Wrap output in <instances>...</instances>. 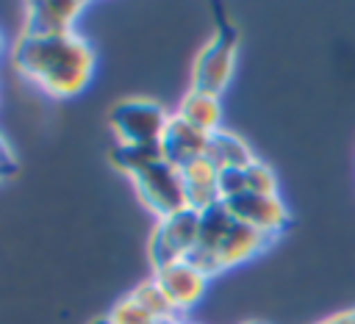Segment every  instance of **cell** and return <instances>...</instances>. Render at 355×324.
I'll return each instance as SVG.
<instances>
[{"mask_svg":"<svg viewBox=\"0 0 355 324\" xmlns=\"http://www.w3.org/2000/svg\"><path fill=\"white\" fill-rule=\"evenodd\" d=\"M14 69L50 97L80 94L94 72V53L78 33L67 36H28L19 33L14 44Z\"/></svg>","mask_w":355,"mask_h":324,"instance_id":"obj_1","label":"cell"},{"mask_svg":"<svg viewBox=\"0 0 355 324\" xmlns=\"http://www.w3.org/2000/svg\"><path fill=\"white\" fill-rule=\"evenodd\" d=\"M236 55H239L236 30L230 25H219V30L205 42V47L194 58L191 89L222 97V91L230 86V78L236 72Z\"/></svg>","mask_w":355,"mask_h":324,"instance_id":"obj_2","label":"cell"},{"mask_svg":"<svg viewBox=\"0 0 355 324\" xmlns=\"http://www.w3.org/2000/svg\"><path fill=\"white\" fill-rule=\"evenodd\" d=\"M169 116L172 114H166L155 100L130 97L111 108V130L116 144H153L161 141Z\"/></svg>","mask_w":355,"mask_h":324,"instance_id":"obj_3","label":"cell"},{"mask_svg":"<svg viewBox=\"0 0 355 324\" xmlns=\"http://www.w3.org/2000/svg\"><path fill=\"white\" fill-rule=\"evenodd\" d=\"M133 186H136L139 199L150 208V213L155 219H166V216H172L178 210L189 208L183 174H180L178 166H172L166 161H158L150 169L139 172L133 177Z\"/></svg>","mask_w":355,"mask_h":324,"instance_id":"obj_4","label":"cell"},{"mask_svg":"<svg viewBox=\"0 0 355 324\" xmlns=\"http://www.w3.org/2000/svg\"><path fill=\"white\" fill-rule=\"evenodd\" d=\"M197 233H200V213L191 208H183L166 219L155 222V230L150 235V260H153V271L178 260H186V255L191 252V246L197 244Z\"/></svg>","mask_w":355,"mask_h":324,"instance_id":"obj_5","label":"cell"},{"mask_svg":"<svg viewBox=\"0 0 355 324\" xmlns=\"http://www.w3.org/2000/svg\"><path fill=\"white\" fill-rule=\"evenodd\" d=\"M225 205L230 208V213H233L239 222L255 227L258 233H263V235H269V238H277V235L288 227V222H291L288 208H286V202H283L277 194H275V197H263V194H239V197L225 199Z\"/></svg>","mask_w":355,"mask_h":324,"instance_id":"obj_6","label":"cell"},{"mask_svg":"<svg viewBox=\"0 0 355 324\" xmlns=\"http://www.w3.org/2000/svg\"><path fill=\"white\" fill-rule=\"evenodd\" d=\"M153 280L161 285V291L169 296V302L175 305V310L180 316L186 310H191L205 296V288H208V277L200 274L186 260H178V263H169V266L155 269L153 271Z\"/></svg>","mask_w":355,"mask_h":324,"instance_id":"obj_7","label":"cell"},{"mask_svg":"<svg viewBox=\"0 0 355 324\" xmlns=\"http://www.w3.org/2000/svg\"><path fill=\"white\" fill-rule=\"evenodd\" d=\"M83 3H28L22 33L28 36H67L75 33V22L83 14Z\"/></svg>","mask_w":355,"mask_h":324,"instance_id":"obj_8","label":"cell"},{"mask_svg":"<svg viewBox=\"0 0 355 324\" xmlns=\"http://www.w3.org/2000/svg\"><path fill=\"white\" fill-rule=\"evenodd\" d=\"M205 147H208V133L191 127L189 122H183L178 114L169 116L166 122V130L161 136V152H164V161L183 169L189 166L191 161L202 158L205 155Z\"/></svg>","mask_w":355,"mask_h":324,"instance_id":"obj_9","label":"cell"},{"mask_svg":"<svg viewBox=\"0 0 355 324\" xmlns=\"http://www.w3.org/2000/svg\"><path fill=\"white\" fill-rule=\"evenodd\" d=\"M183 174V186H186V202L191 210L202 213L214 205L222 202V194H219V169L202 155L197 161H191L189 166L180 169Z\"/></svg>","mask_w":355,"mask_h":324,"instance_id":"obj_10","label":"cell"},{"mask_svg":"<svg viewBox=\"0 0 355 324\" xmlns=\"http://www.w3.org/2000/svg\"><path fill=\"white\" fill-rule=\"evenodd\" d=\"M272 241H275V238H269V235L258 233L255 227H250V224H244V222L236 219V224L230 227V233L225 235V241H222L219 249H216V258H219L222 271H227V269H233V266H239V263H247V260L258 258Z\"/></svg>","mask_w":355,"mask_h":324,"instance_id":"obj_11","label":"cell"},{"mask_svg":"<svg viewBox=\"0 0 355 324\" xmlns=\"http://www.w3.org/2000/svg\"><path fill=\"white\" fill-rule=\"evenodd\" d=\"M205 158L219 169H247L255 161V152L250 150V144L233 133V130H216L208 136V147H205Z\"/></svg>","mask_w":355,"mask_h":324,"instance_id":"obj_12","label":"cell"},{"mask_svg":"<svg viewBox=\"0 0 355 324\" xmlns=\"http://www.w3.org/2000/svg\"><path fill=\"white\" fill-rule=\"evenodd\" d=\"M175 114L183 122H189L191 127H197V130H202L208 136L216 133V130H222V102L214 94H202V91L189 89L180 97V105H178Z\"/></svg>","mask_w":355,"mask_h":324,"instance_id":"obj_13","label":"cell"},{"mask_svg":"<svg viewBox=\"0 0 355 324\" xmlns=\"http://www.w3.org/2000/svg\"><path fill=\"white\" fill-rule=\"evenodd\" d=\"M233 224H236V216L230 213V208H227L225 202H219V205L202 210V213H200V233H197V244H194V246L202 249V252L216 255L219 244L225 241V235L230 233Z\"/></svg>","mask_w":355,"mask_h":324,"instance_id":"obj_14","label":"cell"},{"mask_svg":"<svg viewBox=\"0 0 355 324\" xmlns=\"http://www.w3.org/2000/svg\"><path fill=\"white\" fill-rule=\"evenodd\" d=\"M111 161L116 169H122L125 174L136 177L139 172L150 169L153 163L164 161V152H161V141H153V144H116L114 152H111Z\"/></svg>","mask_w":355,"mask_h":324,"instance_id":"obj_15","label":"cell"},{"mask_svg":"<svg viewBox=\"0 0 355 324\" xmlns=\"http://www.w3.org/2000/svg\"><path fill=\"white\" fill-rule=\"evenodd\" d=\"M130 296L155 318V324H169V321H178L180 313L175 310V305L169 302V296L161 291V285L150 277V280H141L139 285H133Z\"/></svg>","mask_w":355,"mask_h":324,"instance_id":"obj_16","label":"cell"},{"mask_svg":"<svg viewBox=\"0 0 355 324\" xmlns=\"http://www.w3.org/2000/svg\"><path fill=\"white\" fill-rule=\"evenodd\" d=\"M244 194L275 197V194H277V174H275V169L255 158V161L244 169Z\"/></svg>","mask_w":355,"mask_h":324,"instance_id":"obj_17","label":"cell"},{"mask_svg":"<svg viewBox=\"0 0 355 324\" xmlns=\"http://www.w3.org/2000/svg\"><path fill=\"white\" fill-rule=\"evenodd\" d=\"M108 318L111 324H155V318L128 294L125 299H119L111 310H108Z\"/></svg>","mask_w":355,"mask_h":324,"instance_id":"obj_18","label":"cell"},{"mask_svg":"<svg viewBox=\"0 0 355 324\" xmlns=\"http://www.w3.org/2000/svg\"><path fill=\"white\" fill-rule=\"evenodd\" d=\"M14 166H17L14 155H11L8 144H6L3 138H0V177H3V174H8V172H14Z\"/></svg>","mask_w":355,"mask_h":324,"instance_id":"obj_19","label":"cell"},{"mask_svg":"<svg viewBox=\"0 0 355 324\" xmlns=\"http://www.w3.org/2000/svg\"><path fill=\"white\" fill-rule=\"evenodd\" d=\"M316 324H355V307L338 310V313H333V316H327V318H322Z\"/></svg>","mask_w":355,"mask_h":324,"instance_id":"obj_20","label":"cell"},{"mask_svg":"<svg viewBox=\"0 0 355 324\" xmlns=\"http://www.w3.org/2000/svg\"><path fill=\"white\" fill-rule=\"evenodd\" d=\"M92 324H111V318H108V313H105V316H100V318H94Z\"/></svg>","mask_w":355,"mask_h":324,"instance_id":"obj_21","label":"cell"},{"mask_svg":"<svg viewBox=\"0 0 355 324\" xmlns=\"http://www.w3.org/2000/svg\"><path fill=\"white\" fill-rule=\"evenodd\" d=\"M169 324H186V321H183V318H178V321H169Z\"/></svg>","mask_w":355,"mask_h":324,"instance_id":"obj_22","label":"cell"},{"mask_svg":"<svg viewBox=\"0 0 355 324\" xmlns=\"http://www.w3.org/2000/svg\"><path fill=\"white\" fill-rule=\"evenodd\" d=\"M0 50H3V39H0Z\"/></svg>","mask_w":355,"mask_h":324,"instance_id":"obj_23","label":"cell"}]
</instances>
